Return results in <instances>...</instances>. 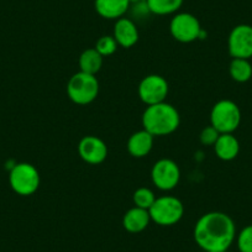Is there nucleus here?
I'll return each instance as SVG.
<instances>
[{"mask_svg": "<svg viewBox=\"0 0 252 252\" xmlns=\"http://www.w3.org/2000/svg\"><path fill=\"white\" fill-rule=\"evenodd\" d=\"M194 241L205 252H226L235 241L236 226L221 212H210L199 218L193 231Z\"/></svg>", "mask_w": 252, "mask_h": 252, "instance_id": "nucleus-1", "label": "nucleus"}, {"mask_svg": "<svg viewBox=\"0 0 252 252\" xmlns=\"http://www.w3.org/2000/svg\"><path fill=\"white\" fill-rule=\"evenodd\" d=\"M181 116L177 109L171 104L158 103L149 105L142 114L144 130L152 136H166L178 129Z\"/></svg>", "mask_w": 252, "mask_h": 252, "instance_id": "nucleus-2", "label": "nucleus"}, {"mask_svg": "<svg viewBox=\"0 0 252 252\" xmlns=\"http://www.w3.org/2000/svg\"><path fill=\"white\" fill-rule=\"evenodd\" d=\"M241 123V110L235 101L224 99L214 104L210 111V125L220 134H232Z\"/></svg>", "mask_w": 252, "mask_h": 252, "instance_id": "nucleus-3", "label": "nucleus"}, {"mask_svg": "<svg viewBox=\"0 0 252 252\" xmlns=\"http://www.w3.org/2000/svg\"><path fill=\"white\" fill-rule=\"evenodd\" d=\"M40 173L37 168L28 162L16 163L9 173V183L11 189L19 195H32L40 187Z\"/></svg>", "mask_w": 252, "mask_h": 252, "instance_id": "nucleus-4", "label": "nucleus"}, {"mask_svg": "<svg viewBox=\"0 0 252 252\" xmlns=\"http://www.w3.org/2000/svg\"><path fill=\"white\" fill-rule=\"evenodd\" d=\"M67 94L74 104L87 105L96 99L99 94V82L93 74L79 71L73 74L67 84Z\"/></svg>", "mask_w": 252, "mask_h": 252, "instance_id": "nucleus-5", "label": "nucleus"}, {"mask_svg": "<svg viewBox=\"0 0 252 252\" xmlns=\"http://www.w3.org/2000/svg\"><path fill=\"white\" fill-rule=\"evenodd\" d=\"M149 213L151 221L156 222L159 226H172L183 218L184 207L178 198L164 195L156 198Z\"/></svg>", "mask_w": 252, "mask_h": 252, "instance_id": "nucleus-6", "label": "nucleus"}, {"mask_svg": "<svg viewBox=\"0 0 252 252\" xmlns=\"http://www.w3.org/2000/svg\"><path fill=\"white\" fill-rule=\"evenodd\" d=\"M169 31L174 40L182 43H189L200 38L203 29L199 20L193 14L179 13L172 18Z\"/></svg>", "mask_w": 252, "mask_h": 252, "instance_id": "nucleus-7", "label": "nucleus"}, {"mask_svg": "<svg viewBox=\"0 0 252 252\" xmlns=\"http://www.w3.org/2000/svg\"><path fill=\"white\" fill-rule=\"evenodd\" d=\"M151 178L157 188L167 192L178 186L181 179V169L178 164L172 159L162 158L152 167Z\"/></svg>", "mask_w": 252, "mask_h": 252, "instance_id": "nucleus-8", "label": "nucleus"}, {"mask_svg": "<svg viewBox=\"0 0 252 252\" xmlns=\"http://www.w3.org/2000/svg\"><path fill=\"white\" fill-rule=\"evenodd\" d=\"M227 47L232 58L250 60L252 57V26L247 24L235 26L229 35Z\"/></svg>", "mask_w": 252, "mask_h": 252, "instance_id": "nucleus-9", "label": "nucleus"}, {"mask_svg": "<svg viewBox=\"0 0 252 252\" xmlns=\"http://www.w3.org/2000/svg\"><path fill=\"white\" fill-rule=\"evenodd\" d=\"M168 83L158 74H150L145 77L139 84V96L147 106L163 103L168 95Z\"/></svg>", "mask_w": 252, "mask_h": 252, "instance_id": "nucleus-10", "label": "nucleus"}, {"mask_svg": "<svg viewBox=\"0 0 252 252\" xmlns=\"http://www.w3.org/2000/svg\"><path fill=\"white\" fill-rule=\"evenodd\" d=\"M78 154L84 162L89 164H100L108 156L105 142L96 136H84L78 144Z\"/></svg>", "mask_w": 252, "mask_h": 252, "instance_id": "nucleus-11", "label": "nucleus"}, {"mask_svg": "<svg viewBox=\"0 0 252 252\" xmlns=\"http://www.w3.org/2000/svg\"><path fill=\"white\" fill-rule=\"evenodd\" d=\"M113 36L119 46L124 48H130L139 41V30L134 21L123 16L116 20Z\"/></svg>", "mask_w": 252, "mask_h": 252, "instance_id": "nucleus-12", "label": "nucleus"}, {"mask_svg": "<svg viewBox=\"0 0 252 252\" xmlns=\"http://www.w3.org/2000/svg\"><path fill=\"white\" fill-rule=\"evenodd\" d=\"M94 6L101 18L118 20L127 13L131 5L129 0H95Z\"/></svg>", "mask_w": 252, "mask_h": 252, "instance_id": "nucleus-13", "label": "nucleus"}, {"mask_svg": "<svg viewBox=\"0 0 252 252\" xmlns=\"http://www.w3.org/2000/svg\"><path fill=\"white\" fill-rule=\"evenodd\" d=\"M151 221L149 210L134 207L129 209L123 217V226L127 232L139 234L142 232Z\"/></svg>", "mask_w": 252, "mask_h": 252, "instance_id": "nucleus-14", "label": "nucleus"}, {"mask_svg": "<svg viewBox=\"0 0 252 252\" xmlns=\"http://www.w3.org/2000/svg\"><path fill=\"white\" fill-rule=\"evenodd\" d=\"M154 137L146 130L134 132L127 140V151L132 157L142 158L151 152L154 147Z\"/></svg>", "mask_w": 252, "mask_h": 252, "instance_id": "nucleus-15", "label": "nucleus"}, {"mask_svg": "<svg viewBox=\"0 0 252 252\" xmlns=\"http://www.w3.org/2000/svg\"><path fill=\"white\" fill-rule=\"evenodd\" d=\"M214 151L222 161H232L240 152L239 140L232 134H220L219 139L214 144Z\"/></svg>", "mask_w": 252, "mask_h": 252, "instance_id": "nucleus-16", "label": "nucleus"}, {"mask_svg": "<svg viewBox=\"0 0 252 252\" xmlns=\"http://www.w3.org/2000/svg\"><path fill=\"white\" fill-rule=\"evenodd\" d=\"M103 56L95 50V48H87L79 56V68L84 73L93 74L95 76L103 66Z\"/></svg>", "mask_w": 252, "mask_h": 252, "instance_id": "nucleus-17", "label": "nucleus"}, {"mask_svg": "<svg viewBox=\"0 0 252 252\" xmlns=\"http://www.w3.org/2000/svg\"><path fill=\"white\" fill-rule=\"evenodd\" d=\"M230 77L237 83H246L252 77V66L249 60L232 58L229 66Z\"/></svg>", "mask_w": 252, "mask_h": 252, "instance_id": "nucleus-18", "label": "nucleus"}, {"mask_svg": "<svg viewBox=\"0 0 252 252\" xmlns=\"http://www.w3.org/2000/svg\"><path fill=\"white\" fill-rule=\"evenodd\" d=\"M146 4L155 15H171L181 9L183 0H146Z\"/></svg>", "mask_w": 252, "mask_h": 252, "instance_id": "nucleus-19", "label": "nucleus"}, {"mask_svg": "<svg viewBox=\"0 0 252 252\" xmlns=\"http://www.w3.org/2000/svg\"><path fill=\"white\" fill-rule=\"evenodd\" d=\"M132 200H134L135 207L149 210L155 203V200H156V197H155V193L152 192L151 189L142 187V188L135 190L134 195H132Z\"/></svg>", "mask_w": 252, "mask_h": 252, "instance_id": "nucleus-20", "label": "nucleus"}, {"mask_svg": "<svg viewBox=\"0 0 252 252\" xmlns=\"http://www.w3.org/2000/svg\"><path fill=\"white\" fill-rule=\"evenodd\" d=\"M118 42L115 41L114 36H101L95 43V50L100 53L103 57H108L115 53L116 48H118Z\"/></svg>", "mask_w": 252, "mask_h": 252, "instance_id": "nucleus-21", "label": "nucleus"}, {"mask_svg": "<svg viewBox=\"0 0 252 252\" xmlns=\"http://www.w3.org/2000/svg\"><path fill=\"white\" fill-rule=\"evenodd\" d=\"M236 244L240 252H252V225H247L240 231Z\"/></svg>", "mask_w": 252, "mask_h": 252, "instance_id": "nucleus-22", "label": "nucleus"}, {"mask_svg": "<svg viewBox=\"0 0 252 252\" xmlns=\"http://www.w3.org/2000/svg\"><path fill=\"white\" fill-rule=\"evenodd\" d=\"M220 132L218 130H215L212 125L207 126L202 130L199 135L200 142H202L204 146H214V144L217 142V140L219 139Z\"/></svg>", "mask_w": 252, "mask_h": 252, "instance_id": "nucleus-23", "label": "nucleus"}, {"mask_svg": "<svg viewBox=\"0 0 252 252\" xmlns=\"http://www.w3.org/2000/svg\"><path fill=\"white\" fill-rule=\"evenodd\" d=\"M130 5H135V4H140V3H145L146 0H129Z\"/></svg>", "mask_w": 252, "mask_h": 252, "instance_id": "nucleus-24", "label": "nucleus"}]
</instances>
